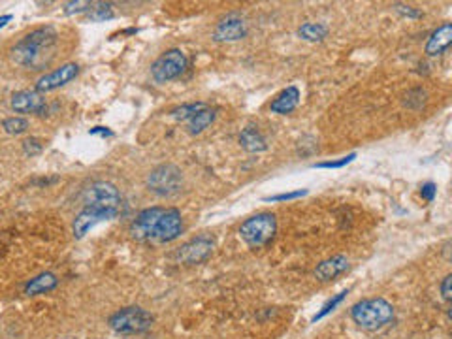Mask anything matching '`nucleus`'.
<instances>
[{
	"label": "nucleus",
	"mask_w": 452,
	"mask_h": 339,
	"mask_svg": "<svg viewBox=\"0 0 452 339\" xmlns=\"http://www.w3.org/2000/svg\"><path fill=\"white\" fill-rule=\"evenodd\" d=\"M183 187V174L175 165H160L148 175V189L157 197H174Z\"/></svg>",
	"instance_id": "obj_6"
},
{
	"label": "nucleus",
	"mask_w": 452,
	"mask_h": 339,
	"mask_svg": "<svg viewBox=\"0 0 452 339\" xmlns=\"http://www.w3.org/2000/svg\"><path fill=\"white\" fill-rule=\"evenodd\" d=\"M187 66H189V58L181 49H168L151 64V75L157 83H168L172 80H178L187 70Z\"/></svg>",
	"instance_id": "obj_7"
},
{
	"label": "nucleus",
	"mask_w": 452,
	"mask_h": 339,
	"mask_svg": "<svg viewBox=\"0 0 452 339\" xmlns=\"http://www.w3.org/2000/svg\"><path fill=\"white\" fill-rule=\"evenodd\" d=\"M352 320L364 330L384 328L394 318V308L384 298H368L352 306Z\"/></svg>",
	"instance_id": "obj_3"
},
{
	"label": "nucleus",
	"mask_w": 452,
	"mask_h": 339,
	"mask_svg": "<svg viewBox=\"0 0 452 339\" xmlns=\"http://www.w3.org/2000/svg\"><path fill=\"white\" fill-rule=\"evenodd\" d=\"M394 10H396V11H400L401 16L413 17V19H416V17H422V11L415 10V8H411V6H405V4H394Z\"/></svg>",
	"instance_id": "obj_30"
},
{
	"label": "nucleus",
	"mask_w": 452,
	"mask_h": 339,
	"mask_svg": "<svg viewBox=\"0 0 452 339\" xmlns=\"http://www.w3.org/2000/svg\"><path fill=\"white\" fill-rule=\"evenodd\" d=\"M300 102V90L296 85H290L287 89H283L275 96L272 104H269V112L277 113V115H289L296 110Z\"/></svg>",
	"instance_id": "obj_14"
},
{
	"label": "nucleus",
	"mask_w": 452,
	"mask_h": 339,
	"mask_svg": "<svg viewBox=\"0 0 452 339\" xmlns=\"http://www.w3.org/2000/svg\"><path fill=\"white\" fill-rule=\"evenodd\" d=\"M2 128H4L6 134H11V136H19V134H23L29 130V121H26L25 117H19V115L8 117V119H4V121H2Z\"/></svg>",
	"instance_id": "obj_23"
},
{
	"label": "nucleus",
	"mask_w": 452,
	"mask_h": 339,
	"mask_svg": "<svg viewBox=\"0 0 452 339\" xmlns=\"http://www.w3.org/2000/svg\"><path fill=\"white\" fill-rule=\"evenodd\" d=\"M93 2L89 0H78V2H66L64 4V14L66 16H74V14H87L91 10Z\"/></svg>",
	"instance_id": "obj_26"
},
{
	"label": "nucleus",
	"mask_w": 452,
	"mask_h": 339,
	"mask_svg": "<svg viewBox=\"0 0 452 339\" xmlns=\"http://www.w3.org/2000/svg\"><path fill=\"white\" fill-rule=\"evenodd\" d=\"M213 247H215V239L210 238V236H198V238L190 239L185 245H181L178 253H175V259L181 264L187 266L200 264L213 253Z\"/></svg>",
	"instance_id": "obj_11"
},
{
	"label": "nucleus",
	"mask_w": 452,
	"mask_h": 339,
	"mask_svg": "<svg viewBox=\"0 0 452 339\" xmlns=\"http://www.w3.org/2000/svg\"><path fill=\"white\" fill-rule=\"evenodd\" d=\"M436 194H437L436 183H431V181H428V183H424V185L421 187V197L424 198L426 202L436 200Z\"/></svg>",
	"instance_id": "obj_29"
},
{
	"label": "nucleus",
	"mask_w": 452,
	"mask_h": 339,
	"mask_svg": "<svg viewBox=\"0 0 452 339\" xmlns=\"http://www.w3.org/2000/svg\"><path fill=\"white\" fill-rule=\"evenodd\" d=\"M58 285V279L51 271H43L40 276L32 277L31 281L25 285L26 296H38V294H46V292L53 291Z\"/></svg>",
	"instance_id": "obj_17"
},
{
	"label": "nucleus",
	"mask_w": 452,
	"mask_h": 339,
	"mask_svg": "<svg viewBox=\"0 0 452 339\" xmlns=\"http://www.w3.org/2000/svg\"><path fill=\"white\" fill-rule=\"evenodd\" d=\"M58 43H61V34L51 25L32 28L10 48L11 63L31 72L46 70L53 58L57 57Z\"/></svg>",
	"instance_id": "obj_1"
},
{
	"label": "nucleus",
	"mask_w": 452,
	"mask_h": 339,
	"mask_svg": "<svg viewBox=\"0 0 452 339\" xmlns=\"http://www.w3.org/2000/svg\"><path fill=\"white\" fill-rule=\"evenodd\" d=\"M119 215V212L115 209H101V207L93 206H83V209L76 215L74 224H72V230H74L76 239L85 238V234L93 230L96 224L104 223V221H111Z\"/></svg>",
	"instance_id": "obj_10"
},
{
	"label": "nucleus",
	"mask_w": 452,
	"mask_h": 339,
	"mask_svg": "<svg viewBox=\"0 0 452 339\" xmlns=\"http://www.w3.org/2000/svg\"><path fill=\"white\" fill-rule=\"evenodd\" d=\"M298 36L305 42H322L328 36V27L322 23H304L298 28Z\"/></svg>",
	"instance_id": "obj_20"
},
{
	"label": "nucleus",
	"mask_w": 452,
	"mask_h": 339,
	"mask_svg": "<svg viewBox=\"0 0 452 339\" xmlns=\"http://www.w3.org/2000/svg\"><path fill=\"white\" fill-rule=\"evenodd\" d=\"M307 189H300V191L292 192H281V194H274V197H266L264 202H287V200H296V198H302L307 194Z\"/></svg>",
	"instance_id": "obj_27"
},
{
	"label": "nucleus",
	"mask_w": 452,
	"mask_h": 339,
	"mask_svg": "<svg viewBox=\"0 0 452 339\" xmlns=\"http://www.w3.org/2000/svg\"><path fill=\"white\" fill-rule=\"evenodd\" d=\"M240 145L249 153H262L268 149V143H266L264 136L255 127L243 128L242 134H240Z\"/></svg>",
	"instance_id": "obj_18"
},
{
	"label": "nucleus",
	"mask_w": 452,
	"mask_h": 339,
	"mask_svg": "<svg viewBox=\"0 0 452 339\" xmlns=\"http://www.w3.org/2000/svg\"><path fill=\"white\" fill-rule=\"evenodd\" d=\"M11 19H14V16H11V14H6V16L0 17V28H4L6 25L11 21Z\"/></svg>",
	"instance_id": "obj_33"
},
{
	"label": "nucleus",
	"mask_w": 452,
	"mask_h": 339,
	"mask_svg": "<svg viewBox=\"0 0 452 339\" xmlns=\"http://www.w3.org/2000/svg\"><path fill=\"white\" fill-rule=\"evenodd\" d=\"M89 134H91V136H104V138H106V136H108V138H110V136H113V132H111V130L108 127L91 128Z\"/></svg>",
	"instance_id": "obj_32"
},
{
	"label": "nucleus",
	"mask_w": 452,
	"mask_h": 339,
	"mask_svg": "<svg viewBox=\"0 0 452 339\" xmlns=\"http://www.w3.org/2000/svg\"><path fill=\"white\" fill-rule=\"evenodd\" d=\"M347 294H349V291H343V292H339V294H336V296H334V298H330V300H328V302L324 303V306H322L321 311L315 313V317L311 318V320H313V323H317V320H321V318L327 317L328 313L334 311V309H336L337 306H339V303H341L343 300L347 298Z\"/></svg>",
	"instance_id": "obj_24"
},
{
	"label": "nucleus",
	"mask_w": 452,
	"mask_h": 339,
	"mask_svg": "<svg viewBox=\"0 0 452 339\" xmlns=\"http://www.w3.org/2000/svg\"><path fill=\"white\" fill-rule=\"evenodd\" d=\"M354 159H356V153H349L347 157H343V159H339V160H327V162H317V165H313V168H319V170L345 168V166L351 165V162Z\"/></svg>",
	"instance_id": "obj_25"
},
{
	"label": "nucleus",
	"mask_w": 452,
	"mask_h": 339,
	"mask_svg": "<svg viewBox=\"0 0 452 339\" xmlns=\"http://www.w3.org/2000/svg\"><path fill=\"white\" fill-rule=\"evenodd\" d=\"M347 270H349L347 256L336 254V256H332V259L324 260V262H321V264L317 266L315 277L319 279V281L327 283V281H332V279H336V277H339Z\"/></svg>",
	"instance_id": "obj_15"
},
{
	"label": "nucleus",
	"mask_w": 452,
	"mask_h": 339,
	"mask_svg": "<svg viewBox=\"0 0 452 339\" xmlns=\"http://www.w3.org/2000/svg\"><path fill=\"white\" fill-rule=\"evenodd\" d=\"M83 206L101 207V209H115L119 212L123 197L119 189L110 181H95L81 194Z\"/></svg>",
	"instance_id": "obj_8"
},
{
	"label": "nucleus",
	"mask_w": 452,
	"mask_h": 339,
	"mask_svg": "<svg viewBox=\"0 0 452 339\" xmlns=\"http://www.w3.org/2000/svg\"><path fill=\"white\" fill-rule=\"evenodd\" d=\"M215 117H217L215 110L210 106H205L204 110H200V112L195 113V115L190 117L189 121H187V128H189V132L192 134V136H196V134H202L205 128L210 127V125H213Z\"/></svg>",
	"instance_id": "obj_19"
},
{
	"label": "nucleus",
	"mask_w": 452,
	"mask_h": 339,
	"mask_svg": "<svg viewBox=\"0 0 452 339\" xmlns=\"http://www.w3.org/2000/svg\"><path fill=\"white\" fill-rule=\"evenodd\" d=\"M451 283H452V276H451V273H448V276L445 277V279H443V283H441V294H443V298L447 300V302L452 298Z\"/></svg>",
	"instance_id": "obj_31"
},
{
	"label": "nucleus",
	"mask_w": 452,
	"mask_h": 339,
	"mask_svg": "<svg viewBox=\"0 0 452 339\" xmlns=\"http://www.w3.org/2000/svg\"><path fill=\"white\" fill-rule=\"evenodd\" d=\"M247 23L240 16H226L225 19L217 23L213 38L215 42H237L247 36Z\"/></svg>",
	"instance_id": "obj_13"
},
{
	"label": "nucleus",
	"mask_w": 452,
	"mask_h": 339,
	"mask_svg": "<svg viewBox=\"0 0 452 339\" xmlns=\"http://www.w3.org/2000/svg\"><path fill=\"white\" fill-rule=\"evenodd\" d=\"M452 42V25L443 23L441 27H437L431 32L426 42V55L428 57H439L448 49Z\"/></svg>",
	"instance_id": "obj_16"
},
{
	"label": "nucleus",
	"mask_w": 452,
	"mask_h": 339,
	"mask_svg": "<svg viewBox=\"0 0 452 339\" xmlns=\"http://www.w3.org/2000/svg\"><path fill=\"white\" fill-rule=\"evenodd\" d=\"M115 14H113V8L111 4H104V2H93L91 10L87 11V19L93 23H104L108 19H113Z\"/></svg>",
	"instance_id": "obj_21"
},
{
	"label": "nucleus",
	"mask_w": 452,
	"mask_h": 339,
	"mask_svg": "<svg viewBox=\"0 0 452 339\" xmlns=\"http://www.w3.org/2000/svg\"><path fill=\"white\" fill-rule=\"evenodd\" d=\"M183 232V217L175 207H148L130 224L132 238L138 241L170 244Z\"/></svg>",
	"instance_id": "obj_2"
},
{
	"label": "nucleus",
	"mask_w": 452,
	"mask_h": 339,
	"mask_svg": "<svg viewBox=\"0 0 452 339\" xmlns=\"http://www.w3.org/2000/svg\"><path fill=\"white\" fill-rule=\"evenodd\" d=\"M275 232H277V219L274 213H258L240 226V236L252 249L269 244Z\"/></svg>",
	"instance_id": "obj_4"
},
{
	"label": "nucleus",
	"mask_w": 452,
	"mask_h": 339,
	"mask_svg": "<svg viewBox=\"0 0 452 339\" xmlns=\"http://www.w3.org/2000/svg\"><path fill=\"white\" fill-rule=\"evenodd\" d=\"M205 106H207L205 102H190V104H183V106L174 108V110L170 112V115L174 117V119H178V121L187 122L190 117L200 112V110H204Z\"/></svg>",
	"instance_id": "obj_22"
},
{
	"label": "nucleus",
	"mask_w": 452,
	"mask_h": 339,
	"mask_svg": "<svg viewBox=\"0 0 452 339\" xmlns=\"http://www.w3.org/2000/svg\"><path fill=\"white\" fill-rule=\"evenodd\" d=\"M153 315L142 308L119 309L110 317V328L121 335H138L148 332L153 326Z\"/></svg>",
	"instance_id": "obj_5"
},
{
	"label": "nucleus",
	"mask_w": 452,
	"mask_h": 339,
	"mask_svg": "<svg viewBox=\"0 0 452 339\" xmlns=\"http://www.w3.org/2000/svg\"><path fill=\"white\" fill-rule=\"evenodd\" d=\"M79 74V64L78 63H64L58 64L57 68H53L51 72H46L36 80L34 85V90L38 93H51V90H57L61 87H64L66 83H70L72 80H76Z\"/></svg>",
	"instance_id": "obj_9"
},
{
	"label": "nucleus",
	"mask_w": 452,
	"mask_h": 339,
	"mask_svg": "<svg viewBox=\"0 0 452 339\" xmlns=\"http://www.w3.org/2000/svg\"><path fill=\"white\" fill-rule=\"evenodd\" d=\"M42 149L43 145L40 143V140L38 138H26L25 142H23V151H25L26 155H31V157L42 153Z\"/></svg>",
	"instance_id": "obj_28"
},
{
	"label": "nucleus",
	"mask_w": 452,
	"mask_h": 339,
	"mask_svg": "<svg viewBox=\"0 0 452 339\" xmlns=\"http://www.w3.org/2000/svg\"><path fill=\"white\" fill-rule=\"evenodd\" d=\"M10 108L16 113H32V115H43L48 112V100L38 90H17L10 98Z\"/></svg>",
	"instance_id": "obj_12"
}]
</instances>
